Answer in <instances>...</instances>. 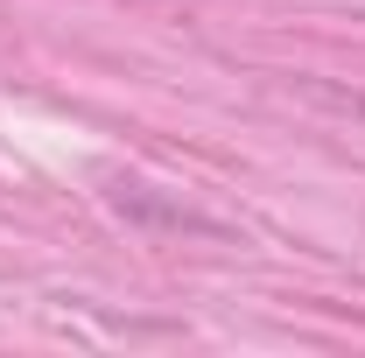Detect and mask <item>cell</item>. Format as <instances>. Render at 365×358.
<instances>
[]
</instances>
